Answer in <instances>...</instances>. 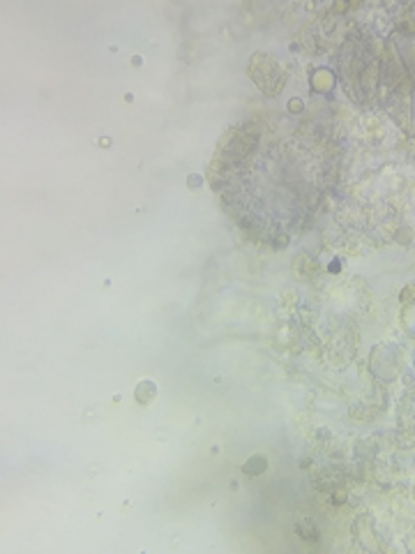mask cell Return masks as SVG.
Returning a JSON list of instances; mask_svg holds the SVG:
<instances>
[{
	"instance_id": "6da1fadb",
	"label": "cell",
	"mask_w": 415,
	"mask_h": 554,
	"mask_svg": "<svg viewBox=\"0 0 415 554\" xmlns=\"http://www.w3.org/2000/svg\"><path fill=\"white\" fill-rule=\"evenodd\" d=\"M261 469H263V471L268 469V459L261 458V455H254V458L249 459V464L245 466V471H247V474H256V471H261Z\"/></svg>"
}]
</instances>
